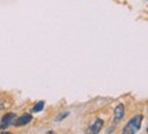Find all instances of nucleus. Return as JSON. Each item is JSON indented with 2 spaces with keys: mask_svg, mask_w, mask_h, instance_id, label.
Masks as SVG:
<instances>
[{
  "mask_svg": "<svg viewBox=\"0 0 148 134\" xmlns=\"http://www.w3.org/2000/svg\"><path fill=\"white\" fill-rule=\"evenodd\" d=\"M124 115H125V106L124 103H118L113 111V126H117L118 122H121Z\"/></svg>",
  "mask_w": 148,
  "mask_h": 134,
  "instance_id": "obj_3",
  "label": "nucleus"
},
{
  "mask_svg": "<svg viewBox=\"0 0 148 134\" xmlns=\"http://www.w3.org/2000/svg\"><path fill=\"white\" fill-rule=\"evenodd\" d=\"M32 121H33L32 114H23V115H21L19 118H15V121H14L12 125L16 126V127H19V126H26L27 123H30Z\"/></svg>",
  "mask_w": 148,
  "mask_h": 134,
  "instance_id": "obj_5",
  "label": "nucleus"
},
{
  "mask_svg": "<svg viewBox=\"0 0 148 134\" xmlns=\"http://www.w3.org/2000/svg\"><path fill=\"white\" fill-rule=\"evenodd\" d=\"M68 115H69V111H64V112H61V114H58V115L56 116V122L63 121V119H65Z\"/></svg>",
  "mask_w": 148,
  "mask_h": 134,
  "instance_id": "obj_7",
  "label": "nucleus"
},
{
  "mask_svg": "<svg viewBox=\"0 0 148 134\" xmlns=\"http://www.w3.org/2000/svg\"><path fill=\"white\" fill-rule=\"evenodd\" d=\"M1 108H4V102H3V100H0V110H1Z\"/></svg>",
  "mask_w": 148,
  "mask_h": 134,
  "instance_id": "obj_8",
  "label": "nucleus"
},
{
  "mask_svg": "<svg viewBox=\"0 0 148 134\" xmlns=\"http://www.w3.org/2000/svg\"><path fill=\"white\" fill-rule=\"evenodd\" d=\"M46 134H53V131H48V133H46Z\"/></svg>",
  "mask_w": 148,
  "mask_h": 134,
  "instance_id": "obj_10",
  "label": "nucleus"
},
{
  "mask_svg": "<svg viewBox=\"0 0 148 134\" xmlns=\"http://www.w3.org/2000/svg\"><path fill=\"white\" fill-rule=\"evenodd\" d=\"M15 118H16L15 112H7V114H4L3 118H1V121H0V130H5L8 126L12 125Z\"/></svg>",
  "mask_w": 148,
  "mask_h": 134,
  "instance_id": "obj_4",
  "label": "nucleus"
},
{
  "mask_svg": "<svg viewBox=\"0 0 148 134\" xmlns=\"http://www.w3.org/2000/svg\"><path fill=\"white\" fill-rule=\"evenodd\" d=\"M0 134H12V133H10V131H4V130H1V133Z\"/></svg>",
  "mask_w": 148,
  "mask_h": 134,
  "instance_id": "obj_9",
  "label": "nucleus"
},
{
  "mask_svg": "<svg viewBox=\"0 0 148 134\" xmlns=\"http://www.w3.org/2000/svg\"><path fill=\"white\" fill-rule=\"evenodd\" d=\"M103 125H105L103 119H101V118H95L94 121L87 126L86 134H98L99 131L103 129Z\"/></svg>",
  "mask_w": 148,
  "mask_h": 134,
  "instance_id": "obj_2",
  "label": "nucleus"
},
{
  "mask_svg": "<svg viewBox=\"0 0 148 134\" xmlns=\"http://www.w3.org/2000/svg\"><path fill=\"white\" fill-rule=\"evenodd\" d=\"M44 107H45V102H44V100H40V102H37L32 107V112H40L44 110Z\"/></svg>",
  "mask_w": 148,
  "mask_h": 134,
  "instance_id": "obj_6",
  "label": "nucleus"
},
{
  "mask_svg": "<svg viewBox=\"0 0 148 134\" xmlns=\"http://www.w3.org/2000/svg\"><path fill=\"white\" fill-rule=\"evenodd\" d=\"M141 122H143V115H135L132 116L129 121L126 122V125L124 126L121 134H136L141 127Z\"/></svg>",
  "mask_w": 148,
  "mask_h": 134,
  "instance_id": "obj_1",
  "label": "nucleus"
},
{
  "mask_svg": "<svg viewBox=\"0 0 148 134\" xmlns=\"http://www.w3.org/2000/svg\"><path fill=\"white\" fill-rule=\"evenodd\" d=\"M147 133H148V126H147Z\"/></svg>",
  "mask_w": 148,
  "mask_h": 134,
  "instance_id": "obj_11",
  "label": "nucleus"
}]
</instances>
